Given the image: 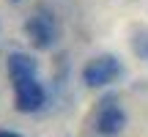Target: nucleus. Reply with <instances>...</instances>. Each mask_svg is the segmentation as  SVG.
I'll list each match as a JSON object with an SVG mask.
<instances>
[{"label": "nucleus", "mask_w": 148, "mask_h": 137, "mask_svg": "<svg viewBox=\"0 0 148 137\" xmlns=\"http://www.w3.org/2000/svg\"><path fill=\"white\" fill-rule=\"evenodd\" d=\"M25 36L27 41L36 49H49L58 41V25H55V16L47 14L44 8H38L30 19L25 22Z\"/></svg>", "instance_id": "obj_1"}, {"label": "nucleus", "mask_w": 148, "mask_h": 137, "mask_svg": "<svg viewBox=\"0 0 148 137\" xmlns=\"http://www.w3.org/2000/svg\"><path fill=\"white\" fill-rule=\"evenodd\" d=\"M121 74V60L115 55H96L90 58L82 68V79L90 88H101V85H110L112 79Z\"/></svg>", "instance_id": "obj_2"}, {"label": "nucleus", "mask_w": 148, "mask_h": 137, "mask_svg": "<svg viewBox=\"0 0 148 137\" xmlns=\"http://www.w3.org/2000/svg\"><path fill=\"white\" fill-rule=\"evenodd\" d=\"M44 99H47V93H44L41 82H38L36 77L14 82V101H16V110H19V112H36V110H41Z\"/></svg>", "instance_id": "obj_3"}, {"label": "nucleus", "mask_w": 148, "mask_h": 137, "mask_svg": "<svg viewBox=\"0 0 148 137\" xmlns=\"http://www.w3.org/2000/svg\"><path fill=\"white\" fill-rule=\"evenodd\" d=\"M123 123H126V115H123V110L115 104V101H101L99 107V115H96V132L104 134V137H112L118 134L123 129Z\"/></svg>", "instance_id": "obj_4"}, {"label": "nucleus", "mask_w": 148, "mask_h": 137, "mask_svg": "<svg viewBox=\"0 0 148 137\" xmlns=\"http://www.w3.org/2000/svg\"><path fill=\"white\" fill-rule=\"evenodd\" d=\"M36 68H38V63L30 55H25V52H11L8 55V77H11V82L36 77Z\"/></svg>", "instance_id": "obj_5"}, {"label": "nucleus", "mask_w": 148, "mask_h": 137, "mask_svg": "<svg viewBox=\"0 0 148 137\" xmlns=\"http://www.w3.org/2000/svg\"><path fill=\"white\" fill-rule=\"evenodd\" d=\"M132 49L140 58H148V30H137L132 38Z\"/></svg>", "instance_id": "obj_6"}, {"label": "nucleus", "mask_w": 148, "mask_h": 137, "mask_svg": "<svg viewBox=\"0 0 148 137\" xmlns=\"http://www.w3.org/2000/svg\"><path fill=\"white\" fill-rule=\"evenodd\" d=\"M0 137H22V134H16V132H0Z\"/></svg>", "instance_id": "obj_7"}, {"label": "nucleus", "mask_w": 148, "mask_h": 137, "mask_svg": "<svg viewBox=\"0 0 148 137\" xmlns=\"http://www.w3.org/2000/svg\"><path fill=\"white\" fill-rule=\"evenodd\" d=\"M14 3H16V0H14Z\"/></svg>", "instance_id": "obj_8"}]
</instances>
